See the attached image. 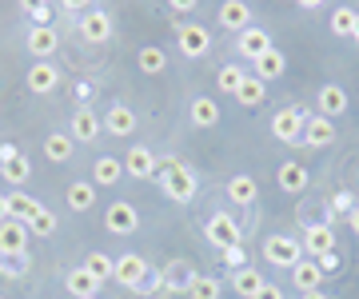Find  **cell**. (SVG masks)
Listing matches in <instances>:
<instances>
[{
    "label": "cell",
    "mask_w": 359,
    "mask_h": 299,
    "mask_svg": "<svg viewBox=\"0 0 359 299\" xmlns=\"http://www.w3.org/2000/svg\"><path fill=\"white\" fill-rule=\"evenodd\" d=\"M156 180L164 183V192L176 200V204H188L196 195V172H188L184 164L176 160H164V164H156Z\"/></svg>",
    "instance_id": "cell-1"
},
{
    "label": "cell",
    "mask_w": 359,
    "mask_h": 299,
    "mask_svg": "<svg viewBox=\"0 0 359 299\" xmlns=\"http://www.w3.org/2000/svg\"><path fill=\"white\" fill-rule=\"evenodd\" d=\"M264 256H268V263H276V267H292V263L304 260V244L292 239V235H268Z\"/></svg>",
    "instance_id": "cell-2"
},
{
    "label": "cell",
    "mask_w": 359,
    "mask_h": 299,
    "mask_svg": "<svg viewBox=\"0 0 359 299\" xmlns=\"http://www.w3.org/2000/svg\"><path fill=\"white\" fill-rule=\"evenodd\" d=\"M304 112H295V108H280L276 120H271V132H276V140L283 144H304Z\"/></svg>",
    "instance_id": "cell-3"
},
{
    "label": "cell",
    "mask_w": 359,
    "mask_h": 299,
    "mask_svg": "<svg viewBox=\"0 0 359 299\" xmlns=\"http://www.w3.org/2000/svg\"><path fill=\"white\" fill-rule=\"evenodd\" d=\"M0 176H4L8 183H16V188L28 183V176H32V164L16 152L13 144H0Z\"/></svg>",
    "instance_id": "cell-4"
},
{
    "label": "cell",
    "mask_w": 359,
    "mask_h": 299,
    "mask_svg": "<svg viewBox=\"0 0 359 299\" xmlns=\"http://www.w3.org/2000/svg\"><path fill=\"white\" fill-rule=\"evenodd\" d=\"M28 223L25 220H8L0 223V256H25V247H28Z\"/></svg>",
    "instance_id": "cell-5"
},
{
    "label": "cell",
    "mask_w": 359,
    "mask_h": 299,
    "mask_svg": "<svg viewBox=\"0 0 359 299\" xmlns=\"http://www.w3.org/2000/svg\"><path fill=\"white\" fill-rule=\"evenodd\" d=\"M208 239L224 251V247H231V244H244V235H240V223L231 220L228 211H216L212 220H208Z\"/></svg>",
    "instance_id": "cell-6"
},
{
    "label": "cell",
    "mask_w": 359,
    "mask_h": 299,
    "mask_svg": "<svg viewBox=\"0 0 359 299\" xmlns=\"http://www.w3.org/2000/svg\"><path fill=\"white\" fill-rule=\"evenodd\" d=\"M116 284H124V287H132V291H140L144 287V279H148V263L136 256V251H128V256H120L116 260V275H112Z\"/></svg>",
    "instance_id": "cell-7"
},
{
    "label": "cell",
    "mask_w": 359,
    "mask_h": 299,
    "mask_svg": "<svg viewBox=\"0 0 359 299\" xmlns=\"http://www.w3.org/2000/svg\"><path fill=\"white\" fill-rule=\"evenodd\" d=\"M80 32H84L88 44H108V36H112V16L100 13V8H88V13L80 16Z\"/></svg>",
    "instance_id": "cell-8"
},
{
    "label": "cell",
    "mask_w": 359,
    "mask_h": 299,
    "mask_svg": "<svg viewBox=\"0 0 359 299\" xmlns=\"http://www.w3.org/2000/svg\"><path fill=\"white\" fill-rule=\"evenodd\" d=\"M176 32H180V53L188 56V60H200L208 53V44H212L208 28H200V25H180Z\"/></svg>",
    "instance_id": "cell-9"
},
{
    "label": "cell",
    "mask_w": 359,
    "mask_h": 299,
    "mask_svg": "<svg viewBox=\"0 0 359 299\" xmlns=\"http://www.w3.org/2000/svg\"><path fill=\"white\" fill-rule=\"evenodd\" d=\"M104 223H108L112 235H132L136 228H140V216H136L132 204H112V208L104 211Z\"/></svg>",
    "instance_id": "cell-10"
},
{
    "label": "cell",
    "mask_w": 359,
    "mask_h": 299,
    "mask_svg": "<svg viewBox=\"0 0 359 299\" xmlns=\"http://www.w3.org/2000/svg\"><path fill=\"white\" fill-rule=\"evenodd\" d=\"M25 80H28V88L36 92V96H48V92L60 84V72H56V64H52V60H36V64L28 68Z\"/></svg>",
    "instance_id": "cell-11"
},
{
    "label": "cell",
    "mask_w": 359,
    "mask_h": 299,
    "mask_svg": "<svg viewBox=\"0 0 359 299\" xmlns=\"http://www.w3.org/2000/svg\"><path fill=\"white\" fill-rule=\"evenodd\" d=\"M65 287L72 291V299H88V295H96V291L104 287V279H96L88 267H72V272L65 275Z\"/></svg>",
    "instance_id": "cell-12"
},
{
    "label": "cell",
    "mask_w": 359,
    "mask_h": 299,
    "mask_svg": "<svg viewBox=\"0 0 359 299\" xmlns=\"http://www.w3.org/2000/svg\"><path fill=\"white\" fill-rule=\"evenodd\" d=\"M219 25L231 28V32H244V28H252V8L244 0H224L219 4Z\"/></svg>",
    "instance_id": "cell-13"
},
{
    "label": "cell",
    "mask_w": 359,
    "mask_h": 299,
    "mask_svg": "<svg viewBox=\"0 0 359 299\" xmlns=\"http://www.w3.org/2000/svg\"><path fill=\"white\" fill-rule=\"evenodd\" d=\"M316 108H320V116H344L347 112V92L339 88V84H323L320 96H316Z\"/></svg>",
    "instance_id": "cell-14"
},
{
    "label": "cell",
    "mask_w": 359,
    "mask_h": 299,
    "mask_svg": "<svg viewBox=\"0 0 359 299\" xmlns=\"http://www.w3.org/2000/svg\"><path fill=\"white\" fill-rule=\"evenodd\" d=\"M104 128L124 140V136L136 132V112H132L128 104H112V108H108V116H104Z\"/></svg>",
    "instance_id": "cell-15"
},
{
    "label": "cell",
    "mask_w": 359,
    "mask_h": 299,
    "mask_svg": "<svg viewBox=\"0 0 359 299\" xmlns=\"http://www.w3.org/2000/svg\"><path fill=\"white\" fill-rule=\"evenodd\" d=\"M124 172L136 176V180H148V176H156V156L144 148V144H136L128 156H124Z\"/></svg>",
    "instance_id": "cell-16"
},
{
    "label": "cell",
    "mask_w": 359,
    "mask_h": 299,
    "mask_svg": "<svg viewBox=\"0 0 359 299\" xmlns=\"http://www.w3.org/2000/svg\"><path fill=\"white\" fill-rule=\"evenodd\" d=\"M332 140H335V124L327 116L304 120V144H311V148H327Z\"/></svg>",
    "instance_id": "cell-17"
},
{
    "label": "cell",
    "mask_w": 359,
    "mask_h": 299,
    "mask_svg": "<svg viewBox=\"0 0 359 299\" xmlns=\"http://www.w3.org/2000/svg\"><path fill=\"white\" fill-rule=\"evenodd\" d=\"M56 32L52 28H40V25H32L28 28V53L36 56V60H52V53H56Z\"/></svg>",
    "instance_id": "cell-18"
},
{
    "label": "cell",
    "mask_w": 359,
    "mask_h": 299,
    "mask_svg": "<svg viewBox=\"0 0 359 299\" xmlns=\"http://www.w3.org/2000/svg\"><path fill=\"white\" fill-rule=\"evenodd\" d=\"M308 256L311 260H320V256H327V251H335V232L327 228V223H311L308 228Z\"/></svg>",
    "instance_id": "cell-19"
},
{
    "label": "cell",
    "mask_w": 359,
    "mask_h": 299,
    "mask_svg": "<svg viewBox=\"0 0 359 299\" xmlns=\"http://www.w3.org/2000/svg\"><path fill=\"white\" fill-rule=\"evenodd\" d=\"M276 183H280V188H283L287 195H299L304 188H308V168H304V164H292V160H287V164H283V168L276 172Z\"/></svg>",
    "instance_id": "cell-20"
},
{
    "label": "cell",
    "mask_w": 359,
    "mask_h": 299,
    "mask_svg": "<svg viewBox=\"0 0 359 299\" xmlns=\"http://www.w3.org/2000/svg\"><path fill=\"white\" fill-rule=\"evenodd\" d=\"M72 140H84L92 144L96 136H100V120H96V112L92 108H76V116H72V132H68Z\"/></svg>",
    "instance_id": "cell-21"
},
{
    "label": "cell",
    "mask_w": 359,
    "mask_h": 299,
    "mask_svg": "<svg viewBox=\"0 0 359 299\" xmlns=\"http://www.w3.org/2000/svg\"><path fill=\"white\" fill-rule=\"evenodd\" d=\"M252 64H256V76L264 80V84H268V80L283 76V68H287V60H283V53H280V48H276V44H271L268 53H264V56H256Z\"/></svg>",
    "instance_id": "cell-22"
},
{
    "label": "cell",
    "mask_w": 359,
    "mask_h": 299,
    "mask_svg": "<svg viewBox=\"0 0 359 299\" xmlns=\"http://www.w3.org/2000/svg\"><path fill=\"white\" fill-rule=\"evenodd\" d=\"M120 176H124V164H120L116 156H100L96 164H92V183H96V188H112Z\"/></svg>",
    "instance_id": "cell-23"
},
{
    "label": "cell",
    "mask_w": 359,
    "mask_h": 299,
    "mask_svg": "<svg viewBox=\"0 0 359 299\" xmlns=\"http://www.w3.org/2000/svg\"><path fill=\"white\" fill-rule=\"evenodd\" d=\"M72 152H76V140H72V136H65V132H52L48 140H44V156H48L52 164H68V160H72Z\"/></svg>",
    "instance_id": "cell-24"
},
{
    "label": "cell",
    "mask_w": 359,
    "mask_h": 299,
    "mask_svg": "<svg viewBox=\"0 0 359 299\" xmlns=\"http://www.w3.org/2000/svg\"><path fill=\"white\" fill-rule=\"evenodd\" d=\"M268 48H271V36L264 32V28H244V32H240V53H244L248 60L264 56Z\"/></svg>",
    "instance_id": "cell-25"
},
{
    "label": "cell",
    "mask_w": 359,
    "mask_h": 299,
    "mask_svg": "<svg viewBox=\"0 0 359 299\" xmlns=\"http://www.w3.org/2000/svg\"><path fill=\"white\" fill-rule=\"evenodd\" d=\"M292 279H295L299 291H316L320 279H323V272L316 267V260H299V263H292Z\"/></svg>",
    "instance_id": "cell-26"
},
{
    "label": "cell",
    "mask_w": 359,
    "mask_h": 299,
    "mask_svg": "<svg viewBox=\"0 0 359 299\" xmlns=\"http://www.w3.org/2000/svg\"><path fill=\"white\" fill-rule=\"evenodd\" d=\"M256 195H259V188H256L252 176H231L228 180V200L231 204H256Z\"/></svg>",
    "instance_id": "cell-27"
},
{
    "label": "cell",
    "mask_w": 359,
    "mask_h": 299,
    "mask_svg": "<svg viewBox=\"0 0 359 299\" xmlns=\"http://www.w3.org/2000/svg\"><path fill=\"white\" fill-rule=\"evenodd\" d=\"M264 96H268V88H264V80L259 76H244V84L236 88V100L244 108H259L264 104Z\"/></svg>",
    "instance_id": "cell-28"
},
{
    "label": "cell",
    "mask_w": 359,
    "mask_h": 299,
    "mask_svg": "<svg viewBox=\"0 0 359 299\" xmlns=\"http://www.w3.org/2000/svg\"><path fill=\"white\" fill-rule=\"evenodd\" d=\"M136 64H140V72H148V76H160L168 68V56L164 48H156V44H148V48H140V56H136Z\"/></svg>",
    "instance_id": "cell-29"
},
{
    "label": "cell",
    "mask_w": 359,
    "mask_h": 299,
    "mask_svg": "<svg viewBox=\"0 0 359 299\" xmlns=\"http://www.w3.org/2000/svg\"><path fill=\"white\" fill-rule=\"evenodd\" d=\"M216 120H219V108H216V100H212V96L192 100V124H196V128H212Z\"/></svg>",
    "instance_id": "cell-30"
},
{
    "label": "cell",
    "mask_w": 359,
    "mask_h": 299,
    "mask_svg": "<svg viewBox=\"0 0 359 299\" xmlns=\"http://www.w3.org/2000/svg\"><path fill=\"white\" fill-rule=\"evenodd\" d=\"M36 208H40V200H32V195H25V192H13L8 195V216H13V220H32V216H36Z\"/></svg>",
    "instance_id": "cell-31"
},
{
    "label": "cell",
    "mask_w": 359,
    "mask_h": 299,
    "mask_svg": "<svg viewBox=\"0 0 359 299\" xmlns=\"http://www.w3.org/2000/svg\"><path fill=\"white\" fill-rule=\"evenodd\" d=\"M231 287H236V291H240L244 299H252V295L259 291V287H264V279H259L256 267H240V272L231 275Z\"/></svg>",
    "instance_id": "cell-32"
},
{
    "label": "cell",
    "mask_w": 359,
    "mask_h": 299,
    "mask_svg": "<svg viewBox=\"0 0 359 299\" xmlns=\"http://www.w3.org/2000/svg\"><path fill=\"white\" fill-rule=\"evenodd\" d=\"M96 204V183H72L68 188V208L72 211H88Z\"/></svg>",
    "instance_id": "cell-33"
},
{
    "label": "cell",
    "mask_w": 359,
    "mask_h": 299,
    "mask_svg": "<svg viewBox=\"0 0 359 299\" xmlns=\"http://www.w3.org/2000/svg\"><path fill=\"white\" fill-rule=\"evenodd\" d=\"M192 279H196V272L188 267V263H172V267H168V275H164V284L172 287V291H188V287H192Z\"/></svg>",
    "instance_id": "cell-34"
},
{
    "label": "cell",
    "mask_w": 359,
    "mask_h": 299,
    "mask_svg": "<svg viewBox=\"0 0 359 299\" xmlns=\"http://www.w3.org/2000/svg\"><path fill=\"white\" fill-rule=\"evenodd\" d=\"M84 267H88L96 279H112V275H116V260H112V256H104V251H92L88 260H84Z\"/></svg>",
    "instance_id": "cell-35"
},
{
    "label": "cell",
    "mask_w": 359,
    "mask_h": 299,
    "mask_svg": "<svg viewBox=\"0 0 359 299\" xmlns=\"http://www.w3.org/2000/svg\"><path fill=\"white\" fill-rule=\"evenodd\" d=\"M28 232H32V235H52V232H56V216H52V208H44V204H40L36 216L28 220Z\"/></svg>",
    "instance_id": "cell-36"
},
{
    "label": "cell",
    "mask_w": 359,
    "mask_h": 299,
    "mask_svg": "<svg viewBox=\"0 0 359 299\" xmlns=\"http://www.w3.org/2000/svg\"><path fill=\"white\" fill-rule=\"evenodd\" d=\"M188 299H219V284L212 275H196L192 287H188Z\"/></svg>",
    "instance_id": "cell-37"
},
{
    "label": "cell",
    "mask_w": 359,
    "mask_h": 299,
    "mask_svg": "<svg viewBox=\"0 0 359 299\" xmlns=\"http://www.w3.org/2000/svg\"><path fill=\"white\" fill-rule=\"evenodd\" d=\"M216 84H219V92H231V96H236V88L244 84V68L240 64H224L219 68V76H216Z\"/></svg>",
    "instance_id": "cell-38"
},
{
    "label": "cell",
    "mask_w": 359,
    "mask_h": 299,
    "mask_svg": "<svg viewBox=\"0 0 359 299\" xmlns=\"http://www.w3.org/2000/svg\"><path fill=\"white\" fill-rule=\"evenodd\" d=\"M28 272V251L25 256H0V275L4 279H20Z\"/></svg>",
    "instance_id": "cell-39"
},
{
    "label": "cell",
    "mask_w": 359,
    "mask_h": 299,
    "mask_svg": "<svg viewBox=\"0 0 359 299\" xmlns=\"http://www.w3.org/2000/svg\"><path fill=\"white\" fill-rule=\"evenodd\" d=\"M351 28H355V8H335L332 13V32L335 36H351Z\"/></svg>",
    "instance_id": "cell-40"
},
{
    "label": "cell",
    "mask_w": 359,
    "mask_h": 299,
    "mask_svg": "<svg viewBox=\"0 0 359 299\" xmlns=\"http://www.w3.org/2000/svg\"><path fill=\"white\" fill-rule=\"evenodd\" d=\"M224 263H228V267H236V272H240V267H248V251H244V244L224 247Z\"/></svg>",
    "instance_id": "cell-41"
},
{
    "label": "cell",
    "mask_w": 359,
    "mask_h": 299,
    "mask_svg": "<svg viewBox=\"0 0 359 299\" xmlns=\"http://www.w3.org/2000/svg\"><path fill=\"white\" fill-rule=\"evenodd\" d=\"M316 267H320L323 275H339V267H344V263H339V251H327V256H320V260H316Z\"/></svg>",
    "instance_id": "cell-42"
},
{
    "label": "cell",
    "mask_w": 359,
    "mask_h": 299,
    "mask_svg": "<svg viewBox=\"0 0 359 299\" xmlns=\"http://www.w3.org/2000/svg\"><path fill=\"white\" fill-rule=\"evenodd\" d=\"M76 100H80V108H88L92 104V96H96V84H92V80H76Z\"/></svg>",
    "instance_id": "cell-43"
},
{
    "label": "cell",
    "mask_w": 359,
    "mask_h": 299,
    "mask_svg": "<svg viewBox=\"0 0 359 299\" xmlns=\"http://www.w3.org/2000/svg\"><path fill=\"white\" fill-rule=\"evenodd\" d=\"M351 208H355V195L351 192H335L332 195V211L335 216H339V211H351Z\"/></svg>",
    "instance_id": "cell-44"
},
{
    "label": "cell",
    "mask_w": 359,
    "mask_h": 299,
    "mask_svg": "<svg viewBox=\"0 0 359 299\" xmlns=\"http://www.w3.org/2000/svg\"><path fill=\"white\" fill-rule=\"evenodd\" d=\"M60 8H65V13H88L92 0H60Z\"/></svg>",
    "instance_id": "cell-45"
},
{
    "label": "cell",
    "mask_w": 359,
    "mask_h": 299,
    "mask_svg": "<svg viewBox=\"0 0 359 299\" xmlns=\"http://www.w3.org/2000/svg\"><path fill=\"white\" fill-rule=\"evenodd\" d=\"M252 299H283V291H280L276 284H264V287H259V291H256Z\"/></svg>",
    "instance_id": "cell-46"
},
{
    "label": "cell",
    "mask_w": 359,
    "mask_h": 299,
    "mask_svg": "<svg viewBox=\"0 0 359 299\" xmlns=\"http://www.w3.org/2000/svg\"><path fill=\"white\" fill-rule=\"evenodd\" d=\"M20 8H25V13H32V16H36L40 8H52V4H48V0H20Z\"/></svg>",
    "instance_id": "cell-47"
},
{
    "label": "cell",
    "mask_w": 359,
    "mask_h": 299,
    "mask_svg": "<svg viewBox=\"0 0 359 299\" xmlns=\"http://www.w3.org/2000/svg\"><path fill=\"white\" fill-rule=\"evenodd\" d=\"M168 4H172L176 13H192V8H196V0H168Z\"/></svg>",
    "instance_id": "cell-48"
},
{
    "label": "cell",
    "mask_w": 359,
    "mask_h": 299,
    "mask_svg": "<svg viewBox=\"0 0 359 299\" xmlns=\"http://www.w3.org/2000/svg\"><path fill=\"white\" fill-rule=\"evenodd\" d=\"M8 220V195H0V223Z\"/></svg>",
    "instance_id": "cell-49"
},
{
    "label": "cell",
    "mask_w": 359,
    "mask_h": 299,
    "mask_svg": "<svg viewBox=\"0 0 359 299\" xmlns=\"http://www.w3.org/2000/svg\"><path fill=\"white\" fill-rule=\"evenodd\" d=\"M351 232L359 235V204H355V208H351Z\"/></svg>",
    "instance_id": "cell-50"
},
{
    "label": "cell",
    "mask_w": 359,
    "mask_h": 299,
    "mask_svg": "<svg viewBox=\"0 0 359 299\" xmlns=\"http://www.w3.org/2000/svg\"><path fill=\"white\" fill-rule=\"evenodd\" d=\"M323 0H299V8H320Z\"/></svg>",
    "instance_id": "cell-51"
},
{
    "label": "cell",
    "mask_w": 359,
    "mask_h": 299,
    "mask_svg": "<svg viewBox=\"0 0 359 299\" xmlns=\"http://www.w3.org/2000/svg\"><path fill=\"white\" fill-rule=\"evenodd\" d=\"M304 299H327V295H323L320 287H316V291H304Z\"/></svg>",
    "instance_id": "cell-52"
},
{
    "label": "cell",
    "mask_w": 359,
    "mask_h": 299,
    "mask_svg": "<svg viewBox=\"0 0 359 299\" xmlns=\"http://www.w3.org/2000/svg\"><path fill=\"white\" fill-rule=\"evenodd\" d=\"M351 40L359 44V13H355V28H351Z\"/></svg>",
    "instance_id": "cell-53"
},
{
    "label": "cell",
    "mask_w": 359,
    "mask_h": 299,
    "mask_svg": "<svg viewBox=\"0 0 359 299\" xmlns=\"http://www.w3.org/2000/svg\"><path fill=\"white\" fill-rule=\"evenodd\" d=\"M144 299H152V295H144Z\"/></svg>",
    "instance_id": "cell-54"
},
{
    "label": "cell",
    "mask_w": 359,
    "mask_h": 299,
    "mask_svg": "<svg viewBox=\"0 0 359 299\" xmlns=\"http://www.w3.org/2000/svg\"><path fill=\"white\" fill-rule=\"evenodd\" d=\"M88 299H96V295H88Z\"/></svg>",
    "instance_id": "cell-55"
},
{
    "label": "cell",
    "mask_w": 359,
    "mask_h": 299,
    "mask_svg": "<svg viewBox=\"0 0 359 299\" xmlns=\"http://www.w3.org/2000/svg\"><path fill=\"white\" fill-rule=\"evenodd\" d=\"M0 299H4V295H0Z\"/></svg>",
    "instance_id": "cell-56"
}]
</instances>
